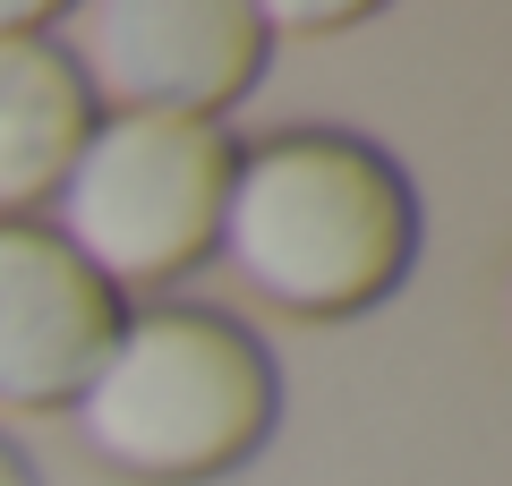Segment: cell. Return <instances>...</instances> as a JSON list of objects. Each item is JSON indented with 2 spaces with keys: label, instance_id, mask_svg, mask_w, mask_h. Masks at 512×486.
<instances>
[{
  "label": "cell",
  "instance_id": "277c9868",
  "mask_svg": "<svg viewBox=\"0 0 512 486\" xmlns=\"http://www.w3.org/2000/svg\"><path fill=\"white\" fill-rule=\"evenodd\" d=\"M52 35L77 60L94 111L154 120H222L274 60L256 0H77Z\"/></svg>",
  "mask_w": 512,
  "mask_h": 486
},
{
  "label": "cell",
  "instance_id": "5b68a950",
  "mask_svg": "<svg viewBox=\"0 0 512 486\" xmlns=\"http://www.w3.org/2000/svg\"><path fill=\"white\" fill-rule=\"evenodd\" d=\"M128 299H111L43 222H0V410L52 418L86 393L120 333Z\"/></svg>",
  "mask_w": 512,
  "mask_h": 486
},
{
  "label": "cell",
  "instance_id": "3957f363",
  "mask_svg": "<svg viewBox=\"0 0 512 486\" xmlns=\"http://www.w3.org/2000/svg\"><path fill=\"white\" fill-rule=\"evenodd\" d=\"M231 154H239V137L222 120L103 111L35 222L111 299H128V307L171 299L188 273L214 265Z\"/></svg>",
  "mask_w": 512,
  "mask_h": 486
},
{
  "label": "cell",
  "instance_id": "7a4b0ae2",
  "mask_svg": "<svg viewBox=\"0 0 512 486\" xmlns=\"http://www.w3.org/2000/svg\"><path fill=\"white\" fill-rule=\"evenodd\" d=\"M94 469L128 486H214L282 427V367L248 316L197 299H146L111 333L103 367L69 401Z\"/></svg>",
  "mask_w": 512,
  "mask_h": 486
},
{
  "label": "cell",
  "instance_id": "ba28073f",
  "mask_svg": "<svg viewBox=\"0 0 512 486\" xmlns=\"http://www.w3.org/2000/svg\"><path fill=\"white\" fill-rule=\"evenodd\" d=\"M0 486H35V461H26L9 435H0Z\"/></svg>",
  "mask_w": 512,
  "mask_h": 486
},
{
  "label": "cell",
  "instance_id": "8992f818",
  "mask_svg": "<svg viewBox=\"0 0 512 486\" xmlns=\"http://www.w3.org/2000/svg\"><path fill=\"white\" fill-rule=\"evenodd\" d=\"M103 120L60 35H0V222H35Z\"/></svg>",
  "mask_w": 512,
  "mask_h": 486
},
{
  "label": "cell",
  "instance_id": "52a82bcc",
  "mask_svg": "<svg viewBox=\"0 0 512 486\" xmlns=\"http://www.w3.org/2000/svg\"><path fill=\"white\" fill-rule=\"evenodd\" d=\"M350 26H367V9H325V0H308V9H265V35H350Z\"/></svg>",
  "mask_w": 512,
  "mask_h": 486
},
{
  "label": "cell",
  "instance_id": "6da1fadb",
  "mask_svg": "<svg viewBox=\"0 0 512 486\" xmlns=\"http://www.w3.org/2000/svg\"><path fill=\"white\" fill-rule=\"evenodd\" d=\"M419 180L359 128H274L231 154L214 256L239 273L256 307L291 324L376 316L419 265Z\"/></svg>",
  "mask_w": 512,
  "mask_h": 486
}]
</instances>
